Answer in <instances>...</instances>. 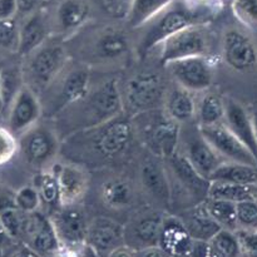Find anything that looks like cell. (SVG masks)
Listing matches in <instances>:
<instances>
[{
  "label": "cell",
  "instance_id": "1",
  "mask_svg": "<svg viewBox=\"0 0 257 257\" xmlns=\"http://www.w3.org/2000/svg\"><path fill=\"white\" fill-rule=\"evenodd\" d=\"M212 13V10L197 3L193 4L188 0H173L163 12L151 20V28L145 34L141 48L145 53L148 52L180 30L192 25H202L206 18Z\"/></svg>",
  "mask_w": 257,
  "mask_h": 257
},
{
  "label": "cell",
  "instance_id": "2",
  "mask_svg": "<svg viewBox=\"0 0 257 257\" xmlns=\"http://www.w3.org/2000/svg\"><path fill=\"white\" fill-rule=\"evenodd\" d=\"M141 124V136L151 152L160 158H170L177 152L181 136V123L173 120L167 113L147 110Z\"/></svg>",
  "mask_w": 257,
  "mask_h": 257
},
{
  "label": "cell",
  "instance_id": "3",
  "mask_svg": "<svg viewBox=\"0 0 257 257\" xmlns=\"http://www.w3.org/2000/svg\"><path fill=\"white\" fill-rule=\"evenodd\" d=\"M28 57V87L34 92L35 89L43 90L49 87L68 63L67 52L58 43L44 42Z\"/></svg>",
  "mask_w": 257,
  "mask_h": 257
},
{
  "label": "cell",
  "instance_id": "4",
  "mask_svg": "<svg viewBox=\"0 0 257 257\" xmlns=\"http://www.w3.org/2000/svg\"><path fill=\"white\" fill-rule=\"evenodd\" d=\"M80 102H84L83 130L97 127L122 114L123 100L115 79L105 80Z\"/></svg>",
  "mask_w": 257,
  "mask_h": 257
},
{
  "label": "cell",
  "instance_id": "5",
  "mask_svg": "<svg viewBox=\"0 0 257 257\" xmlns=\"http://www.w3.org/2000/svg\"><path fill=\"white\" fill-rule=\"evenodd\" d=\"M158 47H161V62L165 65L186 58L206 57L208 54L207 34L202 25H192L171 35Z\"/></svg>",
  "mask_w": 257,
  "mask_h": 257
},
{
  "label": "cell",
  "instance_id": "6",
  "mask_svg": "<svg viewBox=\"0 0 257 257\" xmlns=\"http://www.w3.org/2000/svg\"><path fill=\"white\" fill-rule=\"evenodd\" d=\"M89 130L93 132V148L104 158L122 155L133 140V124L120 115Z\"/></svg>",
  "mask_w": 257,
  "mask_h": 257
},
{
  "label": "cell",
  "instance_id": "7",
  "mask_svg": "<svg viewBox=\"0 0 257 257\" xmlns=\"http://www.w3.org/2000/svg\"><path fill=\"white\" fill-rule=\"evenodd\" d=\"M198 131L208 145L222 158L223 162L257 166V161L252 153L223 122L213 125H198Z\"/></svg>",
  "mask_w": 257,
  "mask_h": 257
},
{
  "label": "cell",
  "instance_id": "8",
  "mask_svg": "<svg viewBox=\"0 0 257 257\" xmlns=\"http://www.w3.org/2000/svg\"><path fill=\"white\" fill-rule=\"evenodd\" d=\"M167 65L178 85L190 92H206L213 82V69L208 57H192Z\"/></svg>",
  "mask_w": 257,
  "mask_h": 257
},
{
  "label": "cell",
  "instance_id": "9",
  "mask_svg": "<svg viewBox=\"0 0 257 257\" xmlns=\"http://www.w3.org/2000/svg\"><path fill=\"white\" fill-rule=\"evenodd\" d=\"M20 137L18 150H20L29 165L37 167L44 166L57 155L59 147L58 138L54 132L48 128L35 124Z\"/></svg>",
  "mask_w": 257,
  "mask_h": 257
},
{
  "label": "cell",
  "instance_id": "10",
  "mask_svg": "<svg viewBox=\"0 0 257 257\" xmlns=\"http://www.w3.org/2000/svg\"><path fill=\"white\" fill-rule=\"evenodd\" d=\"M59 243L68 247L85 246L88 222L77 205L60 206L50 216Z\"/></svg>",
  "mask_w": 257,
  "mask_h": 257
},
{
  "label": "cell",
  "instance_id": "11",
  "mask_svg": "<svg viewBox=\"0 0 257 257\" xmlns=\"http://www.w3.org/2000/svg\"><path fill=\"white\" fill-rule=\"evenodd\" d=\"M42 114L38 95L32 88L22 87L13 97L8 114V130L17 137L34 127Z\"/></svg>",
  "mask_w": 257,
  "mask_h": 257
},
{
  "label": "cell",
  "instance_id": "12",
  "mask_svg": "<svg viewBox=\"0 0 257 257\" xmlns=\"http://www.w3.org/2000/svg\"><path fill=\"white\" fill-rule=\"evenodd\" d=\"M125 100L137 113L155 109L163 95L162 79L156 73H140L128 80Z\"/></svg>",
  "mask_w": 257,
  "mask_h": 257
},
{
  "label": "cell",
  "instance_id": "13",
  "mask_svg": "<svg viewBox=\"0 0 257 257\" xmlns=\"http://www.w3.org/2000/svg\"><path fill=\"white\" fill-rule=\"evenodd\" d=\"M222 58L237 72H247L257 65V47L246 33L228 29L222 38Z\"/></svg>",
  "mask_w": 257,
  "mask_h": 257
},
{
  "label": "cell",
  "instance_id": "14",
  "mask_svg": "<svg viewBox=\"0 0 257 257\" xmlns=\"http://www.w3.org/2000/svg\"><path fill=\"white\" fill-rule=\"evenodd\" d=\"M22 235L27 238V245L42 257L54 256L60 243L50 217L39 211L27 213Z\"/></svg>",
  "mask_w": 257,
  "mask_h": 257
},
{
  "label": "cell",
  "instance_id": "15",
  "mask_svg": "<svg viewBox=\"0 0 257 257\" xmlns=\"http://www.w3.org/2000/svg\"><path fill=\"white\" fill-rule=\"evenodd\" d=\"M124 245V227L108 217H97L88 223L85 246L97 257H108Z\"/></svg>",
  "mask_w": 257,
  "mask_h": 257
},
{
  "label": "cell",
  "instance_id": "16",
  "mask_svg": "<svg viewBox=\"0 0 257 257\" xmlns=\"http://www.w3.org/2000/svg\"><path fill=\"white\" fill-rule=\"evenodd\" d=\"M50 171L57 177L60 206L78 205L87 193V173L78 166L62 163H55Z\"/></svg>",
  "mask_w": 257,
  "mask_h": 257
},
{
  "label": "cell",
  "instance_id": "17",
  "mask_svg": "<svg viewBox=\"0 0 257 257\" xmlns=\"http://www.w3.org/2000/svg\"><path fill=\"white\" fill-rule=\"evenodd\" d=\"M223 123L245 145V147L252 153L257 161L255 127H253L252 115L246 110V108L237 100L232 98H226Z\"/></svg>",
  "mask_w": 257,
  "mask_h": 257
},
{
  "label": "cell",
  "instance_id": "18",
  "mask_svg": "<svg viewBox=\"0 0 257 257\" xmlns=\"http://www.w3.org/2000/svg\"><path fill=\"white\" fill-rule=\"evenodd\" d=\"M193 240L181 218L168 216L162 221L158 246L170 257H187Z\"/></svg>",
  "mask_w": 257,
  "mask_h": 257
},
{
  "label": "cell",
  "instance_id": "19",
  "mask_svg": "<svg viewBox=\"0 0 257 257\" xmlns=\"http://www.w3.org/2000/svg\"><path fill=\"white\" fill-rule=\"evenodd\" d=\"M89 83L90 73L88 68L79 67L69 70L60 84L59 95L53 112L59 113L69 105L84 99L89 93Z\"/></svg>",
  "mask_w": 257,
  "mask_h": 257
},
{
  "label": "cell",
  "instance_id": "20",
  "mask_svg": "<svg viewBox=\"0 0 257 257\" xmlns=\"http://www.w3.org/2000/svg\"><path fill=\"white\" fill-rule=\"evenodd\" d=\"M163 217L148 215L133 221L128 230L124 228V245L137 251L141 248L158 246Z\"/></svg>",
  "mask_w": 257,
  "mask_h": 257
},
{
  "label": "cell",
  "instance_id": "21",
  "mask_svg": "<svg viewBox=\"0 0 257 257\" xmlns=\"http://www.w3.org/2000/svg\"><path fill=\"white\" fill-rule=\"evenodd\" d=\"M185 157L187 158L190 165L195 168L196 172L201 177L208 181H210L212 173L217 170L218 166L223 162V160L217 155V152L201 136L200 131H198L197 136L188 141Z\"/></svg>",
  "mask_w": 257,
  "mask_h": 257
},
{
  "label": "cell",
  "instance_id": "22",
  "mask_svg": "<svg viewBox=\"0 0 257 257\" xmlns=\"http://www.w3.org/2000/svg\"><path fill=\"white\" fill-rule=\"evenodd\" d=\"M168 160H170L173 176L182 186V190L191 197L198 198V201L201 200L203 202L207 198L210 181L205 180L196 172L195 168L190 165L187 158L185 157V155L176 152Z\"/></svg>",
  "mask_w": 257,
  "mask_h": 257
},
{
  "label": "cell",
  "instance_id": "23",
  "mask_svg": "<svg viewBox=\"0 0 257 257\" xmlns=\"http://www.w3.org/2000/svg\"><path fill=\"white\" fill-rule=\"evenodd\" d=\"M48 25L47 19L40 10L27 15L24 22L19 25V47L20 54L28 55L38 47L47 42Z\"/></svg>",
  "mask_w": 257,
  "mask_h": 257
},
{
  "label": "cell",
  "instance_id": "24",
  "mask_svg": "<svg viewBox=\"0 0 257 257\" xmlns=\"http://www.w3.org/2000/svg\"><path fill=\"white\" fill-rule=\"evenodd\" d=\"M141 178L146 190L160 200L168 202L171 198V185L168 175L162 165L155 161H146L141 170Z\"/></svg>",
  "mask_w": 257,
  "mask_h": 257
},
{
  "label": "cell",
  "instance_id": "25",
  "mask_svg": "<svg viewBox=\"0 0 257 257\" xmlns=\"http://www.w3.org/2000/svg\"><path fill=\"white\" fill-rule=\"evenodd\" d=\"M181 221L195 241H210L221 230V226L207 215L202 205L185 213Z\"/></svg>",
  "mask_w": 257,
  "mask_h": 257
},
{
  "label": "cell",
  "instance_id": "26",
  "mask_svg": "<svg viewBox=\"0 0 257 257\" xmlns=\"http://www.w3.org/2000/svg\"><path fill=\"white\" fill-rule=\"evenodd\" d=\"M173 0H131L128 5L127 23L131 28H141L155 19Z\"/></svg>",
  "mask_w": 257,
  "mask_h": 257
},
{
  "label": "cell",
  "instance_id": "27",
  "mask_svg": "<svg viewBox=\"0 0 257 257\" xmlns=\"http://www.w3.org/2000/svg\"><path fill=\"white\" fill-rule=\"evenodd\" d=\"M88 15L89 7L84 0H62L55 13L57 24L64 32L82 27Z\"/></svg>",
  "mask_w": 257,
  "mask_h": 257
},
{
  "label": "cell",
  "instance_id": "28",
  "mask_svg": "<svg viewBox=\"0 0 257 257\" xmlns=\"http://www.w3.org/2000/svg\"><path fill=\"white\" fill-rule=\"evenodd\" d=\"M207 197L226 200L233 203L246 200H256L257 186L238 185V183L225 182V181H210Z\"/></svg>",
  "mask_w": 257,
  "mask_h": 257
},
{
  "label": "cell",
  "instance_id": "29",
  "mask_svg": "<svg viewBox=\"0 0 257 257\" xmlns=\"http://www.w3.org/2000/svg\"><path fill=\"white\" fill-rule=\"evenodd\" d=\"M196 102L190 90L178 87L170 93L166 104V113L178 123L193 119L196 115Z\"/></svg>",
  "mask_w": 257,
  "mask_h": 257
},
{
  "label": "cell",
  "instance_id": "30",
  "mask_svg": "<svg viewBox=\"0 0 257 257\" xmlns=\"http://www.w3.org/2000/svg\"><path fill=\"white\" fill-rule=\"evenodd\" d=\"M210 181H225L238 185L257 186V166L222 162L212 173Z\"/></svg>",
  "mask_w": 257,
  "mask_h": 257
},
{
  "label": "cell",
  "instance_id": "31",
  "mask_svg": "<svg viewBox=\"0 0 257 257\" xmlns=\"http://www.w3.org/2000/svg\"><path fill=\"white\" fill-rule=\"evenodd\" d=\"M198 125H213L223 122L225 118V99L213 92L203 94L196 108Z\"/></svg>",
  "mask_w": 257,
  "mask_h": 257
},
{
  "label": "cell",
  "instance_id": "32",
  "mask_svg": "<svg viewBox=\"0 0 257 257\" xmlns=\"http://www.w3.org/2000/svg\"><path fill=\"white\" fill-rule=\"evenodd\" d=\"M25 216L27 213L20 211L15 205L14 195L0 193V220L7 231V235L12 237L22 235Z\"/></svg>",
  "mask_w": 257,
  "mask_h": 257
},
{
  "label": "cell",
  "instance_id": "33",
  "mask_svg": "<svg viewBox=\"0 0 257 257\" xmlns=\"http://www.w3.org/2000/svg\"><path fill=\"white\" fill-rule=\"evenodd\" d=\"M130 49V42L124 33L119 30H105L95 43L98 55L104 59H117L123 57Z\"/></svg>",
  "mask_w": 257,
  "mask_h": 257
},
{
  "label": "cell",
  "instance_id": "34",
  "mask_svg": "<svg viewBox=\"0 0 257 257\" xmlns=\"http://www.w3.org/2000/svg\"><path fill=\"white\" fill-rule=\"evenodd\" d=\"M207 215L215 222L221 226V228L236 231L237 230V218H236V203L226 200H216V198H206L201 202Z\"/></svg>",
  "mask_w": 257,
  "mask_h": 257
},
{
  "label": "cell",
  "instance_id": "35",
  "mask_svg": "<svg viewBox=\"0 0 257 257\" xmlns=\"http://www.w3.org/2000/svg\"><path fill=\"white\" fill-rule=\"evenodd\" d=\"M102 200L108 207H127L133 200L132 187L127 181L113 178L102 186Z\"/></svg>",
  "mask_w": 257,
  "mask_h": 257
},
{
  "label": "cell",
  "instance_id": "36",
  "mask_svg": "<svg viewBox=\"0 0 257 257\" xmlns=\"http://www.w3.org/2000/svg\"><path fill=\"white\" fill-rule=\"evenodd\" d=\"M33 186L37 188L38 193H39L40 202L43 205L49 207L53 212L60 207L58 181L52 171H43V172L38 173L34 177Z\"/></svg>",
  "mask_w": 257,
  "mask_h": 257
},
{
  "label": "cell",
  "instance_id": "37",
  "mask_svg": "<svg viewBox=\"0 0 257 257\" xmlns=\"http://www.w3.org/2000/svg\"><path fill=\"white\" fill-rule=\"evenodd\" d=\"M210 243L221 257H241L240 243L235 231L221 228L211 238Z\"/></svg>",
  "mask_w": 257,
  "mask_h": 257
},
{
  "label": "cell",
  "instance_id": "38",
  "mask_svg": "<svg viewBox=\"0 0 257 257\" xmlns=\"http://www.w3.org/2000/svg\"><path fill=\"white\" fill-rule=\"evenodd\" d=\"M237 230H257V200L236 203Z\"/></svg>",
  "mask_w": 257,
  "mask_h": 257
},
{
  "label": "cell",
  "instance_id": "39",
  "mask_svg": "<svg viewBox=\"0 0 257 257\" xmlns=\"http://www.w3.org/2000/svg\"><path fill=\"white\" fill-rule=\"evenodd\" d=\"M232 12L242 25L257 30V0H232Z\"/></svg>",
  "mask_w": 257,
  "mask_h": 257
},
{
  "label": "cell",
  "instance_id": "40",
  "mask_svg": "<svg viewBox=\"0 0 257 257\" xmlns=\"http://www.w3.org/2000/svg\"><path fill=\"white\" fill-rule=\"evenodd\" d=\"M14 201L18 208L24 213L35 212V211L39 210L40 205H42L39 193L33 185L23 186L22 188H19L15 192Z\"/></svg>",
  "mask_w": 257,
  "mask_h": 257
},
{
  "label": "cell",
  "instance_id": "41",
  "mask_svg": "<svg viewBox=\"0 0 257 257\" xmlns=\"http://www.w3.org/2000/svg\"><path fill=\"white\" fill-rule=\"evenodd\" d=\"M19 47V25L15 19H0V48L9 52H18Z\"/></svg>",
  "mask_w": 257,
  "mask_h": 257
},
{
  "label": "cell",
  "instance_id": "42",
  "mask_svg": "<svg viewBox=\"0 0 257 257\" xmlns=\"http://www.w3.org/2000/svg\"><path fill=\"white\" fill-rule=\"evenodd\" d=\"M17 152V137L8 128L0 127V166L9 162Z\"/></svg>",
  "mask_w": 257,
  "mask_h": 257
},
{
  "label": "cell",
  "instance_id": "43",
  "mask_svg": "<svg viewBox=\"0 0 257 257\" xmlns=\"http://www.w3.org/2000/svg\"><path fill=\"white\" fill-rule=\"evenodd\" d=\"M241 257H257V230H236Z\"/></svg>",
  "mask_w": 257,
  "mask_h": 257
},
{
  "label": "cell",
  "instance_id": "44",
  "mask_svg": "<svg viewBox=\"0 0 257 257\" xmlns=\"http://www.w3.org/2000/svg\"><path fill=\"white\" fill-rule=\"evenodd\" d=\"M187 257H221L210 241H195Z\"/></svg>",
  "mask_w": 257,
  "mask_h": 257
},
{
  "label": "cell",
  "instance_id": "45",
  "mask_svg": "<svg viewBox=\"0 0 257 257\" xmlns=\"http://www.w3.org/2000/svg\"><path fill=\"white\" fill-rule=\"evenodd\" d=\"M18 15L17 0H0V19H15Z\"/></svg>",
  "mask_w": 257,
  "mask_h": 257
},
{
  "label": "cell",
  "instance_id": "46",
  "mask_svg": "<svg viewBox=\"0 0 257 257\" xmlns=\"http://www.w3.org/2000/svg\"><path fill=\"white\" fill-rule=\"evenodd\" d=\"M100 3L108 12L113 14H120V13L125 14L131 0H100Z\"/></svg>",
  "mask_w": 257,
  "mask_h": 257
},
{
  "label": "cell",
  "instance_id": "47",
  "mask_svg": "<svg viewBox=\"0 0 257 257\" xmlns=\"http://www.w3.org/2000/svg\"><path fill=\"white\" fill-rule=\"evenodd\" d=\"M42 2L43 0H17L18 14L27 17V15L37 12V10H39Z\"/></svg>",
  "mask_w": 257,
  "mask_h": 257
},
{
  "label": "cell",
  "instance_id": "48",
  "mask_svg": "<svg viewBox=\"0 0 257 257\" xmlns=\"http://www.w3.org/2000/svg\"><path fill=\"white\" fill-rule=\"evenodd\" d=\"M135 257H170L160 246H151V247L141 248L135 251Z\"/></svg>",
  "mask_w": 257,
  "mask_h": 257
},
{
  "label": "cell",
  "instance_id": "49",
  "mask_svg": "<svg viewBox=\"0 0 257 257\" xmlns=\"http://www.w3.org/2000/svg\"><path fill=\"white\" fill-rule=\"evenodd\" d=\"M108 257H135V250L128 246L122 245L108 255Z\"/></svg>",
  "mask_w": 257,
  "mask_h": 257
},
{
  "label": "cell",
  "instance_id": "50",
  "mask_svg": "<svg viewBox=\"0 0 257 257\" xmlns=\"http://www.w3.org/2000/svg\"><path fill=\"white\" fill-rule=\"evenodd\" d=\"M197 4L202 5V7L207 8V9L210 10H217L218 8L221 7V4H222L223 0H195Z\"/></svg>",
  "mask_w": 257,
  "mask_h": 257
},
{
  "label": "cell",
  "instance_id": "51",
  "mask_svg": "<svg viewBox=\"0 0 257 257\" xmlns=\"http://www.w3.org/2000/svg\"><path fill=\"white\" fill-rule=\"evenodd\" d=\"M5 108V90H4V78L0 73V113L4 110Z\"/></svg>",
  "mask_w": 257,
  "mask_h": 257
},
{
  "label": "cell",
  "instance_id": "52",
  "mask_svg": "<svg viewBox=\"0 0 257 257\" xmlns=\"http://www.w3.org/2000/svg\"><path fill=\"white\" fill-rule=\"evenodd\" d=\"M15 257H42V256L38 255L34 250H32V248L28 247L27 246V247L22 248V250L17 253V256Z\"/></svg>",
  "mask_w": 257,
  "mask_h": 257
},
{
  "label": "cell",
  "instance_id": "53",
  "mask_svg": "<svg viewBox=\"0 0 257 257\" xmlns=\"http://www.w3.org/2000/svg\"><path fill=\"white\" fill-rule=\"evenodd\" d=\"M252 122H253V127H255V135H256V141H257V110L252 114Z\"/></svg>",
  "mask_w": 257,
  "mask_h": 257
},
{
  "label": "cell",
  "instance_id": "54",
  "mask_svg": "<svg viewBox=\"0 0 257 257\" xmlns=\"http://www.w3.org/2000/svg\"><path fill=\"white\" fill-rule=\"evenodd\" d=\"M5 235H7V231H5L4 226H3V222H2V220H0V240H2V238L4 237Z\"/></svg>",
  "mask_w": 257,
  "mask_h": 257
},
{
  "label": "cell",
  "instance_id": "55",
  "mask_svg": "<svg viewBox=\"0 0 257 257\" xmlns=\"http://www.w3.org/2000/svg\"><path fill=\"white\" fill-rule=\"evenodd\" d=\"M231 2H232V0H231Z\"/></svg>",
  "mask_w": 257,
  "mask_h": 257
}]
</instances>
